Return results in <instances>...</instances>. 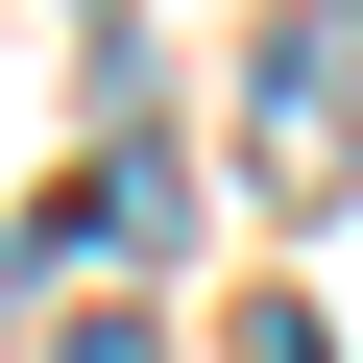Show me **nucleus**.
Masks as SVG:
<instances>
[{"instance_id":"obj_3","label":"nucleus","mask_w":363,"mask_h":363,"mask_svg":"<svg viewBox=\"0 0 363 363\" xmlns=\"http://www.w3.org/2000/svg\"><path fill=\"white\" fill-rule=\"evenodd\" d=\"M315 25H363V0H315Z\"/></svg>"},{"instance_id":"obj_1","label":"nucleus","mask_w":363,"mask_h":363,"mask_svg":"<svg viewBox=\"0 0 363 363\" xmlns=\"http://www.w3.org/2000/svg\"><path fill=\"white\" fill-rule=\"evenodd\" d=\"M242 145H267V169L339 145V25H267V49H242Z\"/></svg>"},{"instance_id":"obj_2","label":"nucleus","mask_w":363,"mask_h":363,"mask_svg":"<svg viewBox=\"0 0 363 363\" xmlns=\"http://www.w3.org/2000/svg\"><path fill=\"white\" fill-rule=\"evenodd\" d=\"M73 363H169V339H145V315H73Z\"/></svg>"}]
</instances>
